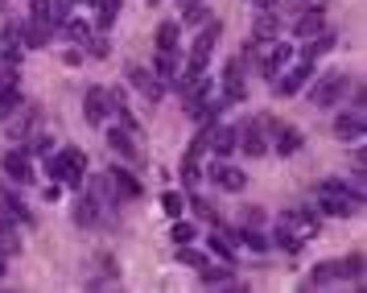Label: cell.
Segmentation results:
<instances>
[{"instance_id":"ba28073f","label":"cell","mask_w":367,"mask_h":293,"mask_svg":"<svg viewBox=\"0 0 367 293\" xmlns=\"http://www.w3.org/2000/svg\"><path fill=\"white\" fill-rule=\"evenodd\" d=\"M107 112H112V99H107V87L103 83H91L87 87V95H83V116H87V124H103L107 120Z\"/></svg>"},{"instance_id":"3957f363","label":"cell","mask_w":367,"mask_h":293,"mask_svg":"<svg viewBox=\"0 0 367 293\" xmlns=\"http://www.w3.org/2000/svg\"><path fill=\"white\" fill-rule=\"evenodd\" d=\"M219 33H223V25H219V21L211 17V25H202V29H198V37H194V46H190V58H186L182 66H186V70H198V74H202V70H207V62H211V50H215Z\"/></svg>"},{"instance_id":"5bb4252c","label":"cell","mask_w":367,"mask_h":293,"mask_svg":"<svg viewBox=\"0 0 367 293\" xmlns=\"http://www.w3.org/2000/svg\"><path fill=\"white\" fill-rule=\"evenodd\" d=\"M107 145L124 157V161H132V165H140L145 161V153L136 149V141H132V132H124V128H107Z\"/></svg>"},{"instance_id":"4fadbf2b","label":"cell","mask_w":367,"mask_h":293,"mask_svg":"<svg viewBox=\"0 0 367 293\" xmlns=\"http://www.w3.org/2000/svg\"><path fill=\"white\" fill-rule=\"evenodd\" d=\"M289 62H293V50H289V46L281 41V37H277V41H273V50L264 54V62H260V70H264V79H277V74H281V70H285Z\"/></svg>"},{"instance_id":"603a6c76","label":"cell","mask_w":367,"mask_h":293,"mask_svg":"<svg viewBox=\"0 0 367 293\" xmlns=\"http://www.w3.org/2000/svg\"><path fill=\"white\" fill-rule=\"evenodd\" d=\"M178 50H157V62H153V74L161 79V83H174V74H178Z\"/></svg>"},{"instance_id":"ffe728a7","label":"cell","mask_w":367,"mask_h":293,"mask_svg":"<svg viewBox=\"0 0 367 293\" xmlns=\"http://www.w3.org/2000/svg\"><path fill=\"white\" fill-rule=\"evenodd\" d=\"M326 29V17H322V8H314V12H302L297 21H293V33L302 37V41H310V37H318Z\"/></svg>"},{"instance_id":"7bdbcfd3","label":"cell","mask_w":367,"mask_h":293,"mask_svg":"<svg viewBox=\"0 0 367 293\" xmlns=\"http://www.w3.org/2000/svg\"><path fill=\"white\" fill-rule=\"evenodd\" d=\"M4 261H8V256H4V252H0V281H4Z\"/></svg>"},{"instance_id":"1f68e13d","label":"cell","mask_w":367,"mask_h":293,"mask_svg":"<svg viewBox=\"0 0 367 293\" xmlns=\"http://www.w3.org/2000/svg\"><path fill=\"white\" fill-rule=\"evenodd\" d=\"M62 33H66L70 41H78V46H83V41L91 37V29H87L83 21H74V17H70V21H62Z\"/></svg>"},{"instance_id":"30bf717a","label":"cell","mask_w":367,"mask_h":293,"mask_svg":"<svg viewBox=\"0 0 367 293\" xmlns=\"http://www.w3.org/2000/svg\"><path fill=\"white\" fill-rule=\"evenodd\" d=\"M54 21H37V17H29L25 25H21V46L25 50H45L50 41H54Z\"/></svg>"},{"instance_id":"d4e9b609","label":"cell","mask_w":367,"mask_h":293,"mask_svg":"<svg viewBox=\"0 0 367 293\" xmlns=\"http://www.w3.org/2000/svg\"><path fill=\"white\" fill-rule=\"evenodd\" d=\"M182 41V21H161L157 25V50H178Z\"/></svg>"},{"instance_id":"9a60e30c","label":"cell","mask_w":367,"mask_h":293,"mask_svg":"<svg viewBox=\"0 0 367 293\" xmlns=\"http://www.w3.org/2000/svg\"><path fill=\"white\" fill-rule=\"evenodd\" d=\"M107 178H112V186H116V194H120V199H140V194H145L140 178H136V174H128L124 165H112V170H107Z\"/></svg>"},{"instance_id":"d6a6232c","label":"cell","mask_w":367,"mask_h":293,"mask_svg":"<svg viewBox=\"0 0 367 293\" xmlns=\"http://www.w3.org/2000/svg\"><path fill=\"white\" fill-rule=\"evenodd\" d=\"M161 207H165V215H169V219H182L186 199H182V194H174V190H165V194H161Z\"/></svg>"},{"instance_id":"4316f807","label":"cell","mask_w":367,"mask_h":293,"mask_svg":"<svg viewBox=\"0 0 367 293\" xmlns=\"http://www.w3.org/2000/svg\"><path fill=\"white\" fill-rule=\"evenodd\" d=\"M207 21H211V8H207L202 0L190 4V8H182V29H186V25H190V29H202Z\"/></svg>"},{"instance_id":"f35d334b","label":"cell","mask_w":367,"mask_h":293,"mask_svg":"<svg viewBox=\"0 0 367 293\" xmlns=\"http://www.w3.org/2000/svg\"><path fill=\"white\" fill-rule=\"evenodd\" d=\"M29 17H37V21H50V0H29Z\"/></svg>"},{"instance_id":"cb8c5ba5","label":"cell","mask_w":367,"mask_h":293,"mask_svg":"<svg viewBox=\"0 0 367 293\" xmlns=\"http://www.w3.org/2000/svg\"><path fill=\"white\" fill-rule=\"evenodd\" d=\"M335 41H339V37H335L331 29H322L318 37H310V41H306V50H302V58H306V62H314V58H322L326 50H335Z\"/></svg>"},{"instance_id":"7a4b0ae2","label":"cell","mask_w":367,"mask_h":293,"mask_svg":"<svg viewBox=\"0 0 367 293\" xmlns=\"http://www.w3.org/2000/svg\"><path fill=\"white\" fill-rule=\"evenodd\" d=\"M50 178L78 190L83 178H87V157H83V149H58V153L50 157Z\"/></svg>"},{"instance_id":"5b68a950","label":"cell","mask_w":367,"mask_h":293,"mask_svg":"<svg viewBox=\"0 0 367 293\" xmlns=\"http://www.w3.org/2000/svg\"><path fill=\"white\" fill-rule=\"evenodd\" d=\"M235 153H244V157H269V153H273V149H269V137H264L260 124H256V116L235 128Z\"/></svg>"},{"instance_id":"8fae6325","label":"cell","mask_w":367,"mask_h":293,"mask_svg":"<svg viewBox=\"0 0 367 293\" xmlns=\"http://www.w3.org/2000/svg\"><path fill=\"white\" fill-rule=\"evenodd\" d=\"M128 83H132L145 99H153V103H157V99L165 95V87H169V83H161V79H157L153 70H145V66H128Z\"/></svg>"},{"instance_id":"b9f144b4","label":"cell","mask_w":367,"mask_h":293,"mask_svg":"<svg viewBox=\"0 0 367 293\" xmlns=\"http://www.w3.org/2000/svg\"><path fill=\"white\" fill-rule=\"evenodd\" d=\"M190 4H198V0H178V8H190Z\"/></svg>"},{"instance_id":"52a82bcc","label":"cell","mask_w":367,"mask_h":293,"mask_svg":"<svg viewBox=\"0 0 367 293\" xmlns=\"http://www.w3.org/2000/svg\"><path fill=\"white\" fill-rule=\"evenodd\" d=\"M310 79H314V62H306V58H302V62H297V66H293V70H281V74H277V79H273V83H277V87H273V91H277V95H285V99H289V95H297V91H302V87H306V83H310Z\"/></svg>"},{"instance_id":"d590c367","label":"cell","mask_w":367,"mask_h":293,"mask_svg":"<svg viewBox=\"0 0 367 293\" xmlns=\"http://www.w3.org/2000/svg\"><path fill=\"white\" fill-rule=\"evenodd\" d=\"M178 261H182V265H190V269H198V265H207V256H202L198 248H190V244H178Z\"/></svg>"},{"instance_id":"e575fe53","label":"cell","mask_w":367,"mask_h":293,"mask_svg":"<svg viewBox=\"0 0 367 293\" xmlns=\"http://www.w3.org/2000/svg\"><path fill=\"white\" fill-rule=\"evenodd\" d=\"M264 219H269V215H264L260 207H244V211H240V228H264Z\"/></svg>"},{"instance_id":"74e56055","label":"cell","mask_w":367,"mask_h":293,"mask_svg":"<svg viewBox=\"0 0 367 293\" xmlns=\"http://www.w3.org/2000/svg\"><path fill=\"white\" fill-rule=\"evenodd\" d=\"M12 223H17V219H12V211H8V203L0 199V236H12Z\"/></svg>"},{"instance_id":"7402d4cb","label":"cell","mask_w":367,"mask_h":293,"mask_svg":"<svg viewBox=\"0 0 367 293\" xmlns=\"http://www.w3.org/2000/svg\"><path fill=\"white\" fill-rule=\"evenodd\" d=\"M0 199L8 203V211L17 215V223H25V228H33V223H37V219H33V211L25 207V199H21V194H17L12 186H0Z\"/></svg>"},{"instance_id":"2e32d148","label":"cell","mask_w":367,"mask_h":293,"mask_svg":"<svg viewBox=\"0 0 367 293\" xmlns=\"http://www.w3.org/2000/svg\"><path fill=\"white\" fill-rule=\"evenodd\" d=\"M252 37H256V41H277V37H281V17H277V8H260V17L252 21Z\"/></svg>"},{"instance_id":"f1b7e54d","label":"cell","mask_w":367,"mask_h":293,"mask_svg":"<svg viewBox=\"0 0 367 293\" xmlns=\"http://www.w3.org/2000/svg\"><path fill=\"white\" fill-rule=\"evenodd\" d=\"M50 149H54V137H50V132H33V137H29V145H25V153H29V157H33V153H37V157H45Z\"/></svg>"},{"instance_id":"f546056e","label":"cell","mask_w":367,"mask_h":293,"mask_svg":"<svg viewBox=\"0 0 367 293\" xmlns=\"http://www.w3.org/2000/svg\"><path fill=\"white\" fill-rule=\"evenodd\" d=\"M198 273H202V285H223V281H231V269H215L211 261L198 265Z\"/></svg>"},{"instance_id":"6da1fadb","label":"cell","mask_w":367,"mask_h":293,"mask_svg":"<svg viewBox=\"0 0 367 293\" xmlns=\"http://www.w3.org/2000/svg\"><path fill=\"white\" fill-rule=\"evenodd\" d=\"M359 281L364 277V256L359 252H351L347 261H322L318 269H310V277H306V290H318V285H331V281Z\"/></svg>"},{"instance_id":"ab89813d","label":"cell","mask_w":367,"mask_h":293,"mask_svg":"<svg viewBox=\"0 0 367 293\" xmlns=\"http://www.w3.org/2000/svg\"><path fill=\"white\" fill-rule=\"evenodd\" d=\"M62 62H66V66H78V62H83V50H78V46H74V50H66V54H62Z\"/></svg>"},{"instance_id":"f6af8a7d","label":"cell","mask_w":367,"mask_h":293,"mask_svg":"<svg viewBox=\"0 0 367 293\" xmlns=\"http://www.w3.org/2000/svg\"><path fill=\"white\" fill-rule=\"evenodd\" d=\"M0 8H4V0H0Z\"/></svg>"},{"instance_id":"836d02e7","label":"cell","mask_w":367,"mask_h":293,"mask_svg":"<svg viewBox=\"0 0 367 293\" xmlns=\"http://www.w3.org/2000/svg\"><path fill=\"white\" fill-rule=\"evenodd\" d=\"M190 207H194V215H198V219H211V228H215V223H223V219H219V211H215L202 194H194V203H190Z\"/></svg>"},{"instance_id":"4dcf8cb0","label":"cell","mask_w":367,"mask_h":293,"mask_svg":"<svg viewBox=\"0 0 367 293\" xmlns=\"http://www.w3.org/2000/svg\"><path fill=\"white\" fill-rule=\"evenodd\" d=\"M169 240H174V244H194V223H186V219H174V228H169Z\"/></svg>"},{"instance_id":"8d00e7d4","label":"cell","mask_w":367,"mask_h":293,"mask_svg":"<svg viewBox=\"0 0 367 293\" xmlns=\"http://www.w3.org/2000/svg\"><path fill=\"white\" fill-rule=\"evenodd\" d=\"M87 54H91V58H107V33L87 37Z\"/></svg>"},{"instance_id":"d6986e66","label":"cell","mask_w":367,"mask_h":293,"mask_svg":"<svg viewBox=\"0 0 367 293\" xmlns=\"http://www.w3.org/2000/svg\"><path fill=\"white\" fill-rule=\"evenodd\" d=\"M331 128H335V137H339V141H359V137L367 132V120L359 116V112H351V116H339Z\"/></svg>"},{"instance_id":"e0dca14e","label":"cell","mask_w":367,"mask_h":293,"mask_svg":"<svg viewBox=\"0 0 367 293\" xmlns=\"http://www.w3.org/2000/svg\"><path fill=\"white\" fill-rule=\"evenodd\" d=\"M302 145H306V137H302L293 124H285V128L269 141V149H277V157H293V153H302Z\"/></svg>"},{"instance_id":"8992f818","label":"cell","mask_w":367,"mask_h":293,"mask_svg":"<svg viewBox=\"0 0 367 293\" xmlns=\"http://www.w3.org/2000/svg\"><path fill=\"white\" fill-rule=\"evenodd\" d=\"M0 170L12 186H33V165H29V153L25 149H8L0 157Z\"/></svg>"},{"instance_id":"44dd1931","label":"cell","mask_w":367,"mask_h":293,"mask_svg":"<svg viewBox=\"0 0 367 293\" xmlns=\"http://www.w3.org/2000/svg\"><path fill=\"white\" fill-rule=\"evenodd\" d=\"M25 103V95H21V87H17V79H8V83H0V124L17 112Z\"/></svg>"},{"instance_id":"ac0fdd59","label":"cell","mask_w":367,"mask_h":293,"mask_svg":"<svg viewBox=\"0 0 367 293\" xmlns=\"http://www.w3.org/2000/svg\"><path fill=\"white\" fill-rule=\"evenodd\" d=\"M211 182L215 186H223V190H244L248 186V178H244V170H235V165H227V161H219V165H211Z\"/></svg>"},{"instance_id":"9c48e42d","label":"cell","mask_w":367,"mask_h":293,"mask_svg":"<svg viewBox=\"0 0 367 293\" xmlns=\"http://www.w3.org/2000/svg\"><path fill=\"white\" fill-rule=\"evenodd\" d=\"M74 228H99L103 223V207H99V199H95V190L83 182V194H78V203H74Z\"/></svg>"},{"instance_id":"60d3db41","label":"cell","mask_w":367,"mask_h":293,"mask_svg":"<svg viewBox=\"0 0 367 293\" xmlns=\"http://www.w3.org/2000/svg\"><path fill=\"white\" fill-rule=\"evenodd\" d=\"M281 0H256V8H277Z\"/></svg>"},{"instance_id":"7c38bea8","label":"cell","mask_w":367,"mask_h":293,"mask_svg":"<svg viewBox=\"0 0 367 293\" xmlns=\"http://www.w3.org/2000/svg\"><path fill=\"white\" fill-rule=\"evenodd\" d=\"M207 149H211V153H215L219 161H227V157L235 153V128H231V124H219V120H215V124H211V145H207Z\"/></svg>"},{"instance_id":"83f0119b","label":"cell","mask_w":367,"mask_h":293,"mask_svg":"<svg viewBox=\"0 0 367 293\" xmlns=\"http://www.w3.org/2000/svg\"><path fill=\"white\" fill-rule=\"evenodd\" d=\"M235 244H244V248H252V252H269V240H264L256 228H240V232H235Z\"/></svg>"},{"instance_id":"484cf974","label":"cell","mask_w":367,"mask_h":293,"mask_svg":"<svg viewBox=\"0 0 367 293\" xmlns=\"http://www.w3.org/2000/svg\"><path fill=\"white\" fill-rule=\"evenodd\" d=\"M273 244H277L281 252H289V256H297V252L306 248V240H302V236H293L285 223H277V232H273Z\"/></svg>"},{"instance_id":"277c9868","label":"cell","mask_w":367,"mask_h":293,"mask_svg":"<svg viewBox=\"0 0 367 293\" xmlns=\"http://www.w3.org/2000/svg\"><path fill=\"white\" fill-rule=\"evenodd\" d=\"M347 87H351V79H347L343 70H326V74L314 83V91H310V103H314V108H335V103L347 95Z\"/></svg>"},{"instance_id":"ee69618b","label":"cell","mask_w":367,"mask_h":293,"mask_svg":"<svg viewBox=\"0 0 367 293\" xmlns=\"http://www.w3.org/2000/svg\"><path fill=\"white\" fill-rule=\"evenodd\" d=\"M149 4H157V0H149Z\"/></svg>"}]
</instances>
